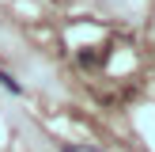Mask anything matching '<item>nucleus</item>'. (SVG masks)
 <instances>
[{
    "label": "nucleus",
    "instance_id": "nucleus-1",
    "mask_svg": "<svg viewBox=\"0 0 155 152\" xmlns=\"http://www.w3.org/2000/svg\"><path fill=\"white\" fill-rule=\"evenodd\" d=\"M0 88H4V91H12V95H19V91H23V88H19V80H15L12 72H0Z\"/></svg>",
    "mask_w": 155,
    "mask_h": 152
}]
</instances>
